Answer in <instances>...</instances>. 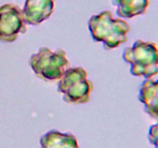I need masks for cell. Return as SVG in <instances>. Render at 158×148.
Here are the masks:
<instances>
[{
  "instance_id": "1",
  "label": "cell",
  "mask_w": 158,
  "mask_h": 148,
  "mask_svg": "<svg viewBox=\"0 0 158 148\" xmlns=\"http://www.w3.org/2000/svg\"><path fill=\"white\" fill-rule=\"evenodd\" d=\"M88 27L94 41L103 43L106 50L114 49L126 43L131 26L121 18H114L110 11L91 16Z\"/></svg>"
},
{
  "instance_id": "2",
  "label": "cell",
  "mask_w": 158,
  "mask_h": 148,
  "mask_svg": "<svg viewBox=\"0 0 158 148\" xmlns=\"http://www.w3.org/2000/svg\"><path fill=\"white\" fill-rule=\"evenodd\" d=\"M123 60L131 64L134 76L151 79L158 74V49L152 42L138 39L123 52Z\"/></svg>"
},
{
  "instance_id": "3",
  "label": "cell",
  "mask_w": 158,
  "mask_h": 148,
  "mask_svg": "<svg viewBox=\"0 0 158 148\" xmlns=\"http://www.w3.org/2000/svg\"><path fill=\"white\" fill-rule=\"evenodd\" d=\"M63 49L55 52L48 47H42L31 56L29 65L37 77L46 82L59 81L66 69L69 61Z\"/></svg>"
},
{
  "instance_id": "4",
  "label": "cell",
  "mask_w": 158,
  "mask_h": 148,
  "mask_svg": "<svg viewBox=\"0 0 158 148\" xmlns=\"http://www.w3.org/2000/svg\"><path fill=\"white\" fill-rule=\"evenodd\" d=\"M83 67H69L58 81L57 90L63 94V100L69 104H84L90 99L94 83L87 79Z\"/></svg>"
},
{
  "instance_id": "5",
  "label": "cell",
  "mask_w": 158,
  "mask_h": 148,
  "mask_svg": "<svg viewBox=\"0 0 158 148\" xmlns=\"http://www.w3.org/2000/svg\"><path fill=\"white\" fill-rule=\"evenodd\" d=\"M27 25L23 10L15 4L0 6V40L6 43L15 41L19 34L26 33Z\"/></svg>"
},
{
  "instance_id": "6",
  "label": "cell",
  "mask_w": 158,
  "mask_h": 148,
  "mask_svg": "<svg viewBox=\"0 0 158 148\" xmlns=\"http://www.w3.org/2000/svg\"><path fill=\"white\" fill-rule=\"evenodd\" d=\"M55 0H26L23 9L26 25L39 26L51 16Z\"/></svg>"
},
{
  "instance_id": "7",
  "label": "cell",
  "mask_w": 158,
  "mask_h": 148,
  "mask_svg": "<svg viewBox=\"0 0 158 148\" xmlns=\"http://www.w3.org/2000/svg\"><path fill=\"white\" fill-rule=\"evenodd\" d=\"M139 100L144 106L145 112L158 120V80L146 79L143 82L139 92Z\"/></svg>"
},
{
  "instance_id": "8",
  "label": "cell",
  "mask_w": 158,
  "mask_h": 148,
  "mask_svg": "<svg viewBox=\"0 0 158 148\" xmlns=\"http://www.w3.org/2000/svg\"><path fill=\"white\" fill-rule=\"evenodd\" d=\"M41 148H80L77 139L70 133L52 130L43 135L40 140Z\"/></svg>"
},
{
  "instance_id": "9",
  "label": "cell",
  "mask_w": 158,
  "mask_h": 148,
  "mask_svg": "<svg viewBox=\"0 0 158 148\" xmlns=\"http://www.w3.org/2000/svg\"><path fill=\"white\" fill-rule=\"evenodd\" d=\"M117 15L123 18H132L143 15L148 10L150 0H113Z\"/></svg>"
},
{
  "instance_id": "10",
  "label": "cell",
  "mask_w": 158,
  "mask_h": 148,
  "mask_svg": "<svg viewBox=\"0 0 158 148\" xmlns=\"http://www.w3.org/2000/svg\"><path fill=\"white\" fill-rule=\"evenodd\" d=\"M148 140L155 148H158V122L152 125L148 131Z\"/></svg>"
}]
</instances>
